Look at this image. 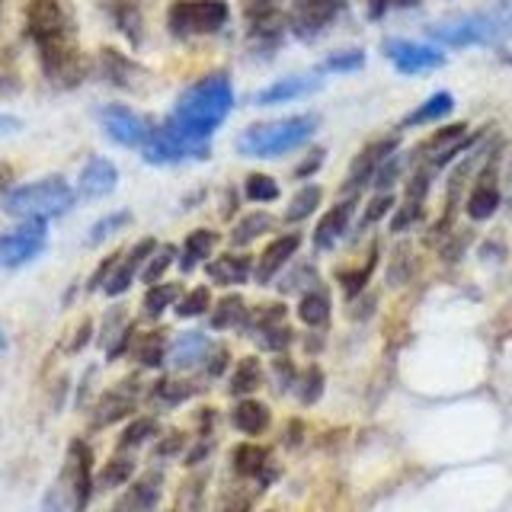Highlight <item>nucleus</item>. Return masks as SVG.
I'll return each mask as SVG.
<instances>
[{
  "label": "nucleus",
  "mask_w": 512,
  "mask_h": 512,
  "mask_svg": "<svg viewBox=\"0 0 512 512\" xmlns=\"http://www.w3.org/2000/svg\"><path fill=\"white\" fill-rule=\"evenodd\" d=\"M26 32L39 52L45 77L55 87H74L84 80L87 64L77 48V26L68 0H29Z\"/></svg>",
  "instance_id": "obj_1"
},
{
  "label": "nucleus",
  "mask_w": 512,
  "mask_h": 512,
  "mask_svg": "<svg viewBox=\"0 0 512 512\" xmlns=\"http://www.w3.org/2000/svg\"><path fill=\"white\" fill-rule=\"evenodd\" d=\"M234 109V87L224 74H212L192 84L173 106L170 122L192 141L212 138L215 128L228 119V112Z\"/></svg>",
  "instance_id": "obj_2"
},
{
  "label": "nucleus",
  "mask_w": 512,
  "mask_h": 512,
  "mask_svg": "<svg viewBox=\"0 0 512 512\" xmlns=\"http://www.w3.org/2000/svg\"><path fill=\"white\" fill-rule=\"evenodd\" d=\"M429 36L452 45V48H468V45H500L512 36V0H500L487 10H477L458 20H448L429 29Z\"/></svg>",
  "instance_id": "obj_3"
},
{
  "label": "nucleus",
  "mask_w": 512,
  "mask_h": 512,
  "mask_svg": "<svg viewBox=\"0 0 512 512\" xmlns=\"http://www.w3.org/2000/svg\"><path fill=\"white\" fill-rule=\"evenodd\" d=\"M90 493H93V455L87 442L74 439L58 480L45 493L42 512H84L90 503Z\"/></svg>",
  "instance_id": "obj_4"
},
{
  "label": "nucleus",
  "mask_w": 512,
  "mask_h": 512,
  "mask_svg": "<svg viewBox=\"0 0 512 512\" xmlns=\"http://www.w3.org/2000/svg\"><path fill=\"white\" fill-rule=\"evenodd\" d=\"M317 132V116H288L276 122L250 125L247 132H240L237 151L244 157H282L288 151L301 148L304 141H311Z\"/></svg>",
  "instance_id": "obj_5"
},
{
  "label": "nucleus",
  "mask_w": 512,
  "mask_h": 512,
  "mask_svg": "<svg viewBox=\"0 0 512 512\" xmlns=\"http://www.w3.org/2000/svg\"><path fill=\"white\" fill-rule=\"evenodd\" d=\"M74 208V189L61 176H45V180L16 186L4 196V212L23 221H45L61 218Z\"/></svg>",
  "instance_id": "obj_6"
},
{
  "label": "nucleus",
  "mask_w": 512,
  "mask_h": 512,
  "mask_svg": "<svg viewBox=\"0 0 512 512\" xmlns=\"http://www.w3.org/2000/svg\"><path fill=\"white\" fill-rule=\"evenodd\" d=\"M228 4L224 0H176L167 13V26L173 36H212L224 23H228Z\"/></svg>",
  "instance_id": "obj_7"
},
{
  "label": "nucleus",
  "mask_w": 512,
  "mask_h": 512,
  "mask_svg": "<svg viewBox=\"0 0 512 512\" xmlns=\"http://www.w3.org/2000/svg\"><path fill=\"white\" fill-rule=\"evenodd\" d=\"M141 154H144V160H148V164L167 167V164H183V160H192V157H196V160L208 157V144L186 138L180 128H176L167 119L164 125L151 128V138L144 141Z\"/></svg>",
  "instance_id": "obj_8"
},
{
  "label": "nucleus",
  "mask_w": 512,
  "mask_h": 512,
  "mask_svg": "<svg viewBox=\"0 0 512 512\" xmlns=\"http://www.w3.org/2000/svg\"><path fill=\"white\" fill-rule=\"evenodd\" d=\"M48 244L45 221H23L20 228L0 234V269H20L32 263Z\"/></svg>",
  "instance_id": "obj_9"
},
{
  "label": "nucleus",
  "mask_w": 512,
  "mask_h": 512,
  "mask_svg": "<svg viewBox=\"0 0 512 512\" xmlns=\"http://www.w3.org/2000/svg\"><path fill=\"white\" fill-rule=\"evenodd\" d=\"M343 10L346 0H295L292 10H288V29L301 42H311L340 20Z\"/></svg>",
  "instance_id": "obj_10"
},
{
  "label": "nucleus",
  "mask_w": 512,
  "mask_h": 512,
  "mask_svg": "<svg viewBox=\"0 0 512 512\" xmlns=\"http://www.w3.org/2000/svg\"><path fill=\"white\" fill-rule=\"evenodd\" d=\"M100 122H103V132L122 144V148H144V141L151 138V125L144 122L138 112H132L128 106H103L100 109Z\"/></svg>",
  "instance_id": "obj_11"
},
{
  "label": "nucleus",
  "mask_w": 512,
  "mask_h": 512,
  "mask_svg": "<svg viewBox=\"0 0 512 512\" xmlns=\"http://www.w3.org/2000/svg\"><path fill=\"white\" fill-rule=\"evenodd\" d=\"M384 55L391 58V64L400 74H426V71H436L445 64V55L439 52V48L407 42V39L384 42Z\"/></svg>",
  "instance_id": "obj_12"
},
{
  "label": "nucleus",
  "mask_w": 512,
  "mask_h": 512,
  "mask_svg": "<svg viewBox=\"0 0 512 512\" xmlns=\"http://www.w3.org/2000/svg\"><path fill=\"white\" fill-rule=\"evenodd\" d=\"M471 148V138H468V125H448L442 132L432 135L423 148H420V157H426V164L432 170H439L445 164H452V160L464 151Z\"/></svg>",
  "instance_id": "obj_13"
},
{
  "label": "nucleus",
  "mask_w": 512,
  "mask_h": 512,
  "mask_svg": "<svg viewBox=\"0 0 512 512\" xmlns=\"http://www.w3.org/2000/svg\"><path fill=\"white\" fill-rule=\"evenodd\" d=\"M244 20L250 29V39L256 42H272L276 45L282 36V13L276 0H244Z\"/></svg>",
  "instance_id": "obj_14"
},
{
  "label": "nucleus",
  "mask_w": 512,
  "mask_h": 512,
  "mask_svg": "<svg viewBox=\"0 0 512 512\" xmlns=\"http://www.w3.org/2000/svg\"><path fill=\"white\" fill-rule=\"evenodd\" d=\"M119 183V170L112 167V160L106 157H90L87 167L80 170V180H77V192L84 199H103L109 196L112 189Z\"/></svg>",
  "instance_id": "obj_15"
},
{
  "label": "nucleus",
  "mask_w": 512,
  "mask_h": 512,
  "mask_svg": "<svg viewBox=\"0 0 512 512\" xmlns=\"http://www.w3.org/2000/svg\"><path fill=\"white\" fill-rule=\"evenodd\" d=\"M157 250V244L148 237V240H141V244H135L132 247V253L128 256H122V260L116 263V269L109 272V279H106V285H103V292L109 295V298H116V295H122L128 285H132V279H135V272L141 269V263L144 260H151V253Z\"/></svg>",
  "instance_id": "obj_16"
},
{
  "label": "nucleus",
  "mask_w": 512,
  "mask_h": 512,
  "mask_svg": "<svg viewBox=\"0 0 512 512\" xmlns=\"http://www.w3.org/2000/svg\"><path fill=\"white\" fill-rule=\"evenodd\" d=\"M320 90V77L317 74H298V77H282L276 80L272 87L260 90L253 96L256 106H276V103H288V100H298V96H308Z\"/></svg>",
  "instance_id": "obj_17"
},
{
  "label": "nucleus",
  "mask_w": 512,
  "mask_h": 512,
  "mask_svg": "<svg viewBox=\"0 0 512 512\" xmlns=\"http://www.w3.org/2000/svg\"><path fill=\"white\" fill-rule=\"evenodd\" d=\"M212 343H208V336L205 333H196V330H189V333H180L173 340L170 352H167V359L173 368H180V372H186V368H196L202 365L208 356H212Z\"/></svg>",
  "instance_id": "obj_18"
},
{
  "label": "nucleus",
  "mask_w": 512,
  "mask_h": 512,
  "mask_svg": "<svg viewBox=\"0 0 512 512\" xmlns=\"http://www.w3.org/2000/svg\"><path fill=\"white\" fill-rule=\"evenodd\" d=\"M352 212H356V199H343V202H336L330 212L324 215V221L317 224V231H314V247L317 250H330L336 240H340L346 231H349V221H352Z\"/></svg>",
  "instance_id": "obj_19"
},
{
  "label": "nucleus",
  "mask_w": 512,
  "mask_h": 512,
  "mask_svg": "<svg viewBox=\"0 0 512 512\" xmlns=\"http://www.w3.org/2000/svg\"><path fill=\"white\" fill-rule=\"evenodd\" d=\"M394 148H397V138H384V141H375L368 144V148L356 157V164H352V173H349V186L359 189L362 183L375 180L378 167L384 164L388 157H394Z\"/></svg>",
  "instance_id": "obj_20"
},
{
  "label": "nucleus",
  "mask_w": 512,
  "mask_h": 512,
  "mask_svg": "<svg viewBox=\"0 0 512 512\" xmlns=\"http://www.w3.org/2000/svg\"><path fill=\"white\" fill-rule=\"evenodd\" d=\"M301 247V237L298 234H285V237H279V240H272V244L263 250V256H260V263H256V282H272V276L292 260L295 256V250Z\"/></svg>",
  "instance_id": "obj_21"
},
{
  "label": "nucleus",
  "mask_w": 512,
  "mask_h": 512,
  "mask_svg": "<svg viewBox=\"0 0 512 512\" xmlns=\"http://www.w3.org/2000/svg\"><path fill=\"white\" fill-rule=\"evenodd\" d=\"M496 208H500V189H496V176H493V167H487L484 173L477 176V183L468 196V215L474 221H487Z\"/></svg>",
  "instance_id": "obj_22"
},
{
  "label": "nucleus",
  "mask_w": 512,
  "mask_h": 512,
  "mask_svg": "<svg viewBox=\"0 0 512 512\" xmlns=\"http://www.w3.org/2000/svg\"><path fill=\"white\" fill-rule=\"evenodd\" d=\"M250 256L244 253H224L218 256V260L208 263V276H212V282L218 285H240V282H247L250 279Z\"/></svg>",
  "instance_id": "obj_23"
},
{
  "label": "nucleus",
  "mask_w": 512,
  "mask_h": 512,
  "mask_svg": "<svg viewBox=\"0 0 512 512\" xmlns=\"http://www.w3.org/2000/svg\"><path fill=\"white\" fill-rule=\"evenodd\" d=\"M234 471L240 477H260L263 484H269V452L260 445H237L234 448Z\"/></svg>",
  "instance_id": "obj_24"
},
{
  "label": "nucleus",
  "mask_w": 512,
  "mask_h": 512,
  "mask_svg": "<svg viewBox=\"0 0 512 512\" xmlns=\"http://www.w3.org/2000/svg\"><path fill=\"white\" fill-rule=\"evenodd\" d=\"M231 420L240 432H247V436H260V432H266V426H269V407L253 397H244L234 407Z\"/></svg>",
  "instance_id": "obj_25"
},
{
  "label": "nucleus",
  "mask_w": 512,
  "mask_h": 512,
  "mask_svg": "<svg viewBox=\"0 0 512 512\" xmlns=\"http://www.w3.org/2000/svg\"><path fill=\"white\" fill-rule=\"evenodd\" d=\"M135 407V397L128 394L125 388H116V391H109L100 397V404H96L93 410V426H109V423H116L122 420V416H128Z\"/></svg>",
  "instance_id": "obj_26"
},
{
  "label": "nucleus",
  "mask_w": 512,
  "mask_h": 512,
  "mask_svg": "<svg viewBox=\"0 0 512 512\" xmlns=\"http://www.w3.org/2000/svg\"><path fill=\"white\" fill-rule=\"evenodd\" d=\"M218 244V237H215V231H192L189 237H186V244H183V256H180V266H183V272H189V269H196L208 253H212V247Z\"/></svg>",
  "instance_id": "obj_27"
},
{
  "label": "nucleus",
  "mask_w": 512,
  "mask_h": 512,
  "mask_svg": "<svg viewBox=\"0 0 512 512\" xmlns=\"http://www.w3.org/2000/svg\"><path fill=\"white\" fill-rule=\"evenodd\" d=\"M298 317L304 320L308 327H324L327 317H330V295L324 288H314L301 301H298Z\"/></svg>",
  "instance_id": "obj_28"
},
{
  "label": "nucleus",
  "mask_w": 512,
  "mask_h": 512,
  "mask_svg": "<svg viewBox=\"0 0 512 512\" xmlns=\"http://www.w3.org/2000/svg\"><path fill=\"white\" fill-rule=\"evenodd\" d=\"M455 109V100H452V93H436V96H429V100L420 106V109H413L410 116L404 119V125H426V122H439L445 119L448 112Z\"/></svg>",
  "instance_id": "obj_29"
},
{
  "label": "nucleus",
  "mask_w": 512,
  "mask_h": 512,
  "mask_svg": "<svg viewBox=\"0 0 512 512\" xmlns=\"http://www.w3.org/2000/svg\"><path fill=\"white\" fill-rule=\"evenodd\" d=\"M247 314H250V311H247L244 298H240V295H224L221 304L215 308V314H212V327H215V330L237 327V324H244Z\"/></svg>",
  "instance_id": "obj_30"
},
{
  "label": "nucleus",
  "mask_w": 512,
  "mask_h": 512,
  "mask_svg": "<svg viewBox=\"0 0 512 512\" xmlns=\"http://www.w3.org/2000/svg\"><path fill=\"white\" fill-rule=\"evenodd\" d=\"M260 381H263V368H260V362L250 356L244 362H237L234 375H231V394L247 397V394H253L256 388H260Z\"/></svg>",
  "instance_id": "obj_31"
},
{
  "label": "nucleus",
  "mask_w": 512,
  "mask_h": 512,
  "mask_svg": "<svg viewBox=\"0 0 512 512\" xmlns=\"http://www.w3.org/2000/svg\"><path fill=\"white\" fill-rule=\"evenodd\" d=\"M138 68L132 61H128L125 55H119V52H112V48H103V74L112 80V84H119V87H128L132 84V74H135Z\"/></svg>",
  "instance_id": "obj_32"
},
{
  "label": "nucleus",
  "mask_w": 512,
  "mask_h": 512,
  "mask_svg": "<svg viewBox=\"0 0 512 512\" xmlns=\"http://www.w3.org/2000/svg\"><path fill=\"white\" fill-rule=\"evenodd\" d=\"M167 352H170V346H167L164 330H154V333H148V336H144V340L138 343V362H141V365H148V368H157L160 362H164Z\"/></svg>",
  "instance_id": "obj_33"
},
{
  "label": "nucleus",
  "mask_w": 512,
  "mask_h": 512,
  "mask_svg": "<svg viewBox=\"0 0 512 512\" xmlns=\"http://www.w3.org/2000/svg\"><path fill=\"white\" fill-rule=\"evenodd\" d=\"M320 205V189L317 186H304L298 196L292 199V205L285 208V221L295 224V221H304L308 215H314V208Z\"/></svg>",
  "instance_id": "obj_34"
},
{
  "label": "nucleus",
  "mask_w": 512,
  "mask_h": 512,
  "mask_svg": "<svg viewBox=\"0 0 512 512\" xmlns=\"http://www.w3.org/2000/svg\"><path fill=\"white\" fill-rule=\"evenodd\" d=\"M176 295H180V285H154L151 292L144 295V314H148V317H160V314L170 308V304L180 301Z\"/></svg>",
  "instance_id": "obj_35"
},
{
  "label": "nucleus",
  "mask_w": 512,
  "mask_h": 512,
  "mask_svg": "<svg viewBox=\"0 0 512 512\" xmlns=\"http://www.w3.org/2000/svg\"><path fill=\"white\" fill-rule=\"evenodd\" d=\"M272 224H276V221H272L269 215H263V212H256V215H247V218L240 221L237 228H234L231 240H234V244H250V240H256V237H260V234H266V231L272 228Z\"/></svg>",
  "instance_id": "obj_36"
},
{
  "label": "nucleus",
  "mask_w": 512,
  "mask_h": 512,
  "mask_svg": "<svg viewBox=\"0 0 512 512\" xmlns=\"http://www.w3.org/2000/svg\"><path fill=\"white\" fill-rule=\"evenodd\" d=\"M244 192H247V199H253V202H272V199H279L276 180H272V176H263V173L247 176Z\"/></svg>",
  "instance_id": "obj_37"
},
{
  "label": "nucleus",
  "mask_w": 512,
  "mask_h": 512,
  "mask_svg": "<svg viewBox=\"0 0 512 512\" xmlns=\"http://www.w3.org/2000/svg\"><path fill=\"white\" fill-rule=\"evenodd\" d=\"M375 263H378V250L368 256V263L362 266V269H352L349 276L346 272H340V282H343V292H346V298H356L362 288H365V282H368V276H372V269H375Z\"/></svg>",
  "instance_id": "obj_38"
},
{
  "label": "nucleus",
  "mask_w": 512,
  "mask_h": 512,
  "mask_svg": "<svg viewBox=\"0 0 512 512\" xmlns=\"http://www.w3.org/2000/svg\"><path fill=\"white\" fill-rule=\"evenodd\" d=\"M132 471H135V461L132 458H112L106 468H103V474H100V487H119V484H125L128 477H132Z\"/></svg>",
  "instance_id": "obj_39"
},
{
  "label": "nucleus",
  "mask_w": 512,
  "mask_h": 512,
  "mask_svg": "<svg viewBox=\"0 0 512 512\" xmlns=\"http://www.w3.org/2000/svg\"><path fill=\"white\" fill-rule=\"evenodd\" d=\"M208 301H212V295H208L205 285H199V288H192L186 298L176 301V314H180V317H199V314L208 311Z\"/></svg>",
  "instance_id": "obj_40"
},
{
  "label": "nucleus",
  "mask_w": 512,
  "mask_h": 512,
  "mask_svg": "<svg viewBox=\"0 0 512 512\" xmlns=\"http://www.w3.org/2000/svg\"><path fill=\"white\" fill-rule=\"evenodd\" d=\"M112 13H116V23H119V29L125 32V36L132 39V42H138L141 39V32H138L141 20H138L135 4H128V0H119V4L112 7Z\"/></svg>",
  "instance_id": "obj_41"
},
{
  "label": "nucleus",
  "mask_w": 512,
  "mask_h": 512,
  "mask_svg": "<svg viewBox=\"0 0 512 512\" xmlns=\"http://www.w3.org/2000/svg\"><path fill=\"white\" fill-rule=\"evenodd\" d=\"M173 256H176V250L173 247H157L154 253H151V263L144 266V272H141V279L144 282H157L160 276H164V272L170 269V263H173Z\"/></svg>",
  "instance_id": "obj_42"
},
{
  "label": "nucleus",
  "mask_w": 512,
  "mask_h": 512,
  "mask_svg": "<svg viewBox=\"0 0 512 512\" xmlns=\"http://www.w3.org/2000/svg\"><path fill=\"white\" fill-rule=\"evenodd\" d=\"M256 340L263 343V349H272V352H282L288 343H292V330H288L282 320L279 324H272V327H263V330H256Z\"/></svg>",
  "instance_id": "obj_43"
},
{
  "label": "nucleus",
  "mask_w": 512,
  "mask_h": 512,
  "mask_svg": "<svg viewBox=\"0 0 512 512\" xmlns=\"http://www.w3.org/2000/svg\"><path fill=\"white\" fill-rule=\"evenodd\" d=\"M298 394L304 404H314V400L324 394V372H320V368H308V372L298 378Z\"/></svg>",
  "instance_id": "obj_44"
},
{
  "label": "nucleus",
  "mask_w": 512,
  "mask_h": 512,
  "mask_svg": "<svg viewBox=\"0 0 512 512\" xmlns=\"http://www.w3.org/2000/svg\"><path fill=\"white\" fill-rule=\"evenodd\" d=\"M365 64V55L359 52V48H352V52H336V55H330L324 64H320V68L324 71H359Z\"/></svg>",
  "instance_id": "obj_45"
},
{
  "label": "nucleus",
  "mask_w": 512,
  "mask_h": 512,
  "mask_svg": "<svg viewBox=\"0 0 512 512\" xmlns=\"http://www.w3.org/2000/svg\"><path fill=\"white\" fill-rule=\"evenodd\" d=\"M154 432H157V423H154V420H135L132 426H128V429L122 432L119 448H135V445H141L144 439H151Z\"/></svg>",
  "instance_id": "obj_46"
},
{
  "label": "nucleus",
  "mask_w": 512,
  "mask_h": 512,
  "mask_svg": "<svg viewBox=\"0 0 512 512\" xmlns=\"http://www.w3.org/2000/svg\"><path fill=\"white\" fill-rule=\"evenodd\" d=\"M192 394V384L186 381H160L157 384V400H164V404H183V400Z\"/></svg>",
  "instance_id": "obj_47"
},
{
  "label": "nucleus",
  "mask_w": 512,
  "mask_h": 512,
  "mask_svg": "<svg viewBox=\"0 0 512 512\" xmlns=\"http://www.w3.org/2000/svg\"><path fill=\"white\" fill-rule=\"evenodd\" d=\"M128 218H132L128 212H116V215L103 218L100 224H93V231H90V244H100V240H106L109 234H116L119 228H125Z\"/></svg>",
  "instance_id": "obj_48"
},
{
  "label": "nucleus",
  "mask_w": 512,
  "mask_h": 512,
  "mask_svg": "<svg viewBox=\"0 0 512 512\" xmlns=\"http://www.w3.org/2000/svg\"><path fill=\"white\" fill-rule=\"evenodd\" d=\"M416 4H420V0H368V13H372V20H378V16H384L388 10H410Z\"/></svg>",
  "instance_id": "obj_49"
},
{
  "label": "nucleus",
  "mask_w": 512,
  "mask_h": 512,
  "mask_svg": "<svg viewBox=\"0 0 512 512\" xmlns=\"http://www.w3.org/2000/svg\"><path fill=\"white\" fill-rule=\"evenodd\" d=\"M394 205V199L391 196H378L372 205H368V212L362 215V221H359V228H368V224H375L384 212H388V208Z\"/></svg>",
  "instance_id": "obj_50"
},
{
  "label": "nucleus",
  "mask_w": 512,
  "mask_h": 512,
  "mask_svg": "<svg viewBox=\"0 0 512 512\" xmlns=\"http://www.w3.org/2000/svg\"><path fill=\"white\" fill-rule=\"evenodd\" d=\"M20 128H23V122L16 116H0V138H10L20 132Z\"/></svg>",
  "instance_id": "obj_51"
},
{
  "label": "nucleus",
  "mask_w": 512,
  "mask_h": 512,
  "mask_svg": "<svg viewBox=\"0 0 512 512\" xmlns=\"http://www.w3.org/2000/svg\"><path fill=\"white\" fill-rule=\"evenodd\" d=\"M320 160H324V151H314V157L308 160V164H301L295 173H298V176H311V173H314V167L320 164Z\"/></svg>",
  "instance_id": "obj_52"
},
{
  "label": "nucleus",
  "mask_w": 512,
  "mask_h": 512,
  "mask_svg": "<svg viewBox=\"0 0 512 512\" xmlns=\"http://www.w3.org/2000/svg\"><path fill=\"white\" fill-rule=\"evenodd\" d=\"M247 509H250V503L244 500V496H234V500L224 506L221 512H247Z\"/></svg>",
  "instance_id": "obj_53"
},
{
  "label": "nucleus",
  "mask_w": 512,
  "mask_h": 512,
  "mask_svg": "<svg viewBox=\"0 0 512 512\" xmlns=\"http://www.w3.org/2000/svg\"><path fill=\"white\" fill-rule=\"evenodd\" d=\"M7 346V340H4V333H0V349H4Z\"/></svg>",
  "instance_id": "obj_54"
}]
</instances>
